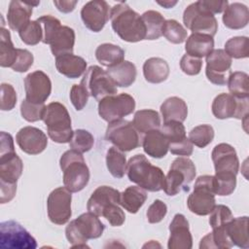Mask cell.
<instances>
[{"label": "cell", "instance_id": "cell-47", "mask_svg": "<svg viewBox=\"0 0 249 249\" xmlns=\"http://www.w3.org/2000/svg\"><path fill=\"white\" fill-rule=\"evenodd\" d=\"M45 108L46 106L44 103L43 104L32 103L24 99L20 104V114L25 121L29 123H34V122L43 120Z\"/></svg>", "mask_w": 249, "mask_h": 249}, {"label": "cell", "instance_id": "cell-7", "mask_svg": "<svg viewBox=\"0 0 249 249\" xmlns=\"http://www.w3.org/2000/svg\"><path fill=\"white\" fill-rule=\"evenodd\" d=\"M215 202L214 176L201 175L197 177L194 191L187 199L189 210L196 215L206 216L215 207Z\"/></svg>", "mask_w": 249, "mask_h": 249}, {"label": "cell", "instance_id": "cell-12", "mask_svg": "<svg viewBox=\"0 0 249 249\" xmlns=\"http://www.w3.org/2000/svg\"><path fill=\"white\" fill-rule=\"evenodd\" d=\"M0 242L2 248L35 249L36 239L19 223L10 220L0 224Z\"/></svg>", "mask_w": 249, "mask_h": 249}, {"label": "cell", "instance_id": "cell-36", "mask_svg": "<svg viewBox=\"0 0 249 249\" xmlns=\"http://www.w3.org/2000/svg\"><path fill=\"white\" fill-rule=\"evenodd\" d=\"M146 27V40H157L162 35V28L165 22L163 16L154 10H149L141 16Z\"/></svg>", "mask_w": 249, "mask_h": 249}, {"label": "cell", "instance_id": "cell-6", "mask_svg": "<svg viewBox=\"0 0 249 249\" xmlns=\"http://www.w3.org/2000/svg\"><path fill=\"white\" fill-rule=\"evenodd\" d=\"M43 121L47 125L49 137L56 143H69L73 130L71 118L66 107L59 102H51L45 108Z\"/></svg>", "mask_w": 249, "mask_h": 249}, {"label": "cell", "instance_id": "cell-52", "mask_svg": "<svg viewBox=\"0 0 249 249\" xmlns=\"http://www.w3.org/2000/svg\"><path fill=\"white\" fill-rule=\"evenodd\" d=\"M17 104V92L10 84H1V104L2 111H10Z\"/></svg>", "mask_w": 249, "mask_h": 249}, {"label": "cell", "instance_id": "cell-35", "mask_svg": "<svg viewBox=\"0 0 249 249\" xmlns=\"http://www.w3.org/2000/svg\"><path fill=\"white\" fill-rule=\"evenodd\" d=\"M18 50L14 47L11 34L4 27L2 20L0 28V65L2 67H12L17 59Z\"/></svg>", "mask_w": 249, "mask_h": 249}, {"label": "cell", "instance_id": "cell-29", "mask_svg": "<svg viewBox=\"0 0 249 249\" xmlns=\"http://www.w3.org/2000/svg\"><path fill=\"white\" fill-rule=\"evenodd\" d=\"M106 72L114 84L121 88H127L131 86L134 83L137 74L135 65L128 60H124L115 66L109 67Z\"/></svg>", "mask_w": 249, "mask_h": 249}, {"label": "cell", "instance_id": "cell-16", "mask_svg": "<svg viewBox=\"0 0 249 249\" xmlns=\"http://www.w3.org/2000/svg\"><path fill=\"white\" fill-rule=\"evenodd\" d=\"M24 89L26 100L32 103L43 104L51 94L52 82L46 73L36 70L24 78Z\"/></svg>", "mask_w": 249, "mask_h": 249}, {"label": "cell", "instance_id": "cell-61", "mask_svg": "<svg viewBox=\"0 0 249 249\" xmlns=\"http://www.w3.org/2000/svg\"><path fill=\"white\" fill-rule=\"evenodd\" d=\"M160 5H161V6H163L164 8H166V9H168V8H171V7H173L176 3H177V1H174V2H170V1H166V2H158Z\"/></svg>", "mask_w": 249, "mask_h": 249}, {"label": "cell", "instance_id": "cell-37", "mask_svg": "<svg viewBox=\"0 0 249 249\" xmlns=\"http://www.w3.org/2000/svg\"><path fill=\"white\" fill-rule=\"evenodd\" d=\"M106 165L115 178L124 177L126 172V159L124 154L116 147H110L106 154Z\"/></svg>", "mask_w": 249, "mask_h": 249}, {"label": "cell", "instance_id": "cell-38", "mask_svg": "<svg viewBox=\"0 0 249 249\" xmlns=\"http://www.w3.org/2000/svg\"><path fill=\"white\" fill-rule=\"evenodd\" d=\"M227 84L231 95L237 98H248L249 77L245 72L235 71L231 73Z\"/></svg>", "mask_w": 249, "mask_h": 249}, {"label": "cell", "instance_id": "cell-25", "mask_svg": "<svg viewBox=\"0 0 249 249\" xmlns=\"http://www.w3.org/2000/svg\"><path fill=\"white\" fill-rule=\"evenodd\" d=\"M144 152L155 159H161L166 156L169 150V141L160 129H154L147 133L142 141Z\"/></svg>", "mask_w": 249, "mask_h": 249}, {"label": "cell", "instance_id": "cell-23", "mask_svg": "<svg viewBox=\"0 0 249 249\" xmlns=\"http://www.w3.org/2000/svg\"><path fill=\"white\" fill-rule=\"evenodd\" d=\"M56 70L70 79L80 78L87 70V61L73 53H64L55 57Z\"/></svg>", "mask_w": 249, "mask_h": 249}, {"label": "cell", "instance_id": "cell-58", "mask_svg": "<svg viewBox=\"0 0 249 249\" xmlns=\"http://www.w3.org/2000/svg\"><path fill=\"white\" fill-rule=\"evenodd\" d=\"M17 192V184H7V183H0V202L7 203L11 201Z\"/></svg>", "mask_w": 249, "mask_h": 249}, {"label": "cell", "instance_id": "cell-43", "mask_svg": "<svg viewBox=\"0 0 249 249\" xmlns=\"http://www.w3.org/2000/svg\"><path fill=\"white\" fill-rule=\"evenodd\" d=\"M214 138V129L210 124H199L189 132V140L198 148L209 145Z\"/></svg>", "mask_w": 249, "mask_h": 249}, {"label": "cell", "instance_id": "cell-15", "mask_svg": "<svg viewBox=\"0 0 249 249\" xmlns=\"http://www.w3.org/2000/svg\"><path fill=\"white\" fill-rule=\"evenodd\" d=\"M231 57L229 56L224 50H213L206 56L205 74L208 81L218 86L226 85L231 73Z\"/></svg>", "mask_w": 249, "mask_h": 249}, {"label": "cell", "instance_id": "cell-55", "mask_svg": "<svg viewBox=\"0 0 249 249\" xmlns=\"http://www.w3.org/2000/svg\"><path fill=\"white\" fill-rule=\"evenodd\" d=\"M202 67L201 58L191 56L189 54H184L180 60V68L181 70L190 76L197 75Z\"/></svg>", "mask_w": 249, "mask_h": 249}, {"label": "cell", "instance_id": "cell-21", "mask_svg": "<svg viewBox=\"0 0 249 249\" xmlns=\"http://www.w3.org/2000/svg\"><path fill=\"white\" fill-rule=\"evenodd\" d=\"M23 163L15 151H0V183L17 184Z\"/></svg>", "mask_w": 249, "mask_h": 249}, {"label": "cell", "instance_id": "cell-13", "mask_svg": "<svg viewBox=\"0 0 249 249\" xmlns=\"http://www.w3.org/2000/svg\"><path fill=\"white\" fill-rule=\"evenodd\" d=\"M248 98H237L231 93H221L212 102V113L220 120L235 118L238 120L248 116Z\"/></svg>", "mask_w": 249, "mask_h": 249}, {"label": "cell", "instance_id": "cell-60", "mask_svg": "<svg viewBox=\"0 0 249 249\" xmlns=\"http://www.w3.org/2000/svg\"><path fill=\"white\" fill-rule=\"evenodd\" d=\"M53 4L59 12L67 14L75 9L77 1H53Z\"/></svg>", "mask_w": 249, "mask_h": 249}, {"label": "cell", "instance_id": "cell-57", "mask_svg": "<svg viewBox=\"0 0 249 249\" xmlns=\"http://www.w3.org/2000/svg\"><path fill=\"white\" fill-rule=\"evenodd\" d=\"M169 151L173 155L189 157L193 154L194 147H193L192 142L189 140V138H185L182 141L170 143L169 144Z\"/></svg>", "mask_w": 249, "mask_h": 249}, {"label": "cell", "instance_id": "cell-50", "mask_svg": "<svg viewBox=\"0 0 249 249\" xmlns=\"http://www.w3.org/2000/svg\"><path fill=\"white\" fill-rule=\"evenodd\" d=\"M37 21L41 24L43 30L42 42L44 44H49V41L54 33V31L61 26L60 20L51 15H45L38 18Z\"/></svg>", "mask_w": 249, "mask_h": 249}, {"label": "cell", "instance_id": "cell-2", "mask_svg": "<svg viewBox=\"0 0 249 249\" xmlns=\"http://www.w3.org/2000/svg\"><path fill=\"white\" fill-rule=\"evenodd\" d=\"M110 19L113 30L122 40L136 43L146 38V27L141 16L125 2L111 8Z\"/></svg>", "mask_w": 249, "mask_h": 249}, {"label": "cell", "instance_id": "cell-49", "mask_svg": "<svg viewBox=\"0 0 249 249\" xmlns=\"http://www.w3.org/2000/svg\"><path fill=\"white\" fill-rule=\"evenodd\" d=\"M233 218L231 209L223 204L215 205L213 210L210 212L209 224L212 229L225 227Z\"/></svg>", "mask_w": 249, "mask_h": 249}, {"label": "cell", "instance_id": "cell-41", "mask_svg": "<svg viewBox=\"0 0 249 249\" xmlns=\"http://www.w3.org/2000/svg\"><path fill=\"white\" fill-rule=\"evenodd\" d=\"M162 35L172 44H181L187 40V29L175 19L165 20L162 28Z\"/></svg>", "mask_w": 249, "mask_h": 249}, {"label": "cell", "instance_id": "cell-53", "mask_svg": "<svg viewBox=\"0 0 249 249\" xmlns=\"http://www.w3.org/2000/svg\"><path fill=\"white\" fill-rule=\"evenodd\" d=\"M166 213H167L166 204L160 199H156L149 206L146 215L149 223L156 224V223H160L165 217Z\"/></svg>", "mask_w": 249, "mask_h": 249}, {"label": "cell", "instance_id": "cell-32", "mask_svg": "<svg viewBox=\"0 0 249 249\" xmlns=\"http://www.w3.org/2000/svg\"><path fill=\"white\" fill-rule=\"evenodd\" d=\"M147 199L146 190L139 186H129L120 195V205L129 213H136Z\"/></svg>", "mask_w": 249, "mask_h": 249}, {"label": "cell", "instance_id": "cell-27", "mask_svg": "<svg viewBox=\"0 0 249 249\" xmlns=\"http://www.w3.org/2000/svg\"><path fill=\"white\" fill-rule=\"evenodd\" d=\"M223 22L230 29H241L245 27L249 21L248 8L238 2L228 5L223 14Z\"/></svg>", "mask_w": 249, "mask_h": 249}, {"label": "cell", "instance_id": "cell-24", "mask_svg": "<svg viewBox=\"0 0 249 249\" xmlns=\"http://www.w3.org/2000/svg\"><path fill=\"white\" fill-rule=\"evenodd\" d=\"M75 31L66 25H61L51 37L49 44L53 54L56 57L64 53H73Z\"/></svg>", "mask_w": 249, "mask_h": 249}, {"label": "cell", "instance_id": "cell-17", "mask_svg": "<svg viewBox=\"0 0 249 249\" xmlns=\"http://www.w3.org/2000/svg\"><path fill=\"white\" fill-rule=\"evenodd\" d=\"M110 10L111 9L106 1H89L83 6L81 10V18L87 28L93 32H99L110 18Z\"/></svg>", "mask_w": 249, "mask_h": 249}, {"label": "cell", "instance_id": "cell-39", "mask_svg": "<svg viewBox=\"0 0 249 249\" xmlns=\"http://www.w3.org/2000/svg\"><path fill=\"white\" fill-rule=\"evenodd\" d=\"M162 190L167 196H175L181 192V190L188 192L190 190L184 174L178 169H169L167 175L164 177Z\"/></svg>", "mask_w": 249, "mask_h": 249}, {"label": "cell", "instance_id": "cell-18", "mask_svg": "<svg viewBox=\"0 0 249 249\" xmlns=\"http://www.w3.org/2000/svg\"><path fill=\"white\" fill-rule=\"evenodd\" d=\"M16 141L21 151L28 155H38L48 145V138L45 132L34 126L20 128L16 135Z\"/></svg>", "mask_w": 249, "mask_h": 249}, {"label": "cell", "instance_id": "cell-31", "mask_svg": "<svg viewBox=\"0 0 249 249\" xmlns=\"http://www.w3.org/2000/svg\"><path fill=\"white\" fill-rule=\"evenodd\" d=\"M160 113L163 123L170 121L183 123L188 116V106L182 98L171 96L165 99L160 105Z\"/></svg>", "mask_w": 249, "mask_h": 249}, {"label": "cell", "instance_id": "cell-26", "mask_svg": "<svg viewBox=\"0 0 249 249\" xmlns=\"http://www.w3.org/2000/svg\"><path fill=\"white\" fill-rule=\"evenodd\" d=\"M225 230L233 245L243 249H247L249 247L247 216L232 218L225 226Z\"/></svg>", "mask_w": 249, "mask_h": 249}, {"label": "cell", "instance_id": "cell-51", "mask_svg": "<svg viewBox=\"0 0 249 249\" xmlns=\"http://www.w3.org/2000/svg\"><path fill=\"white\" fill-rule=\"evenodd\" d=\"M170 167L178 169L179 171H181L184 174V176L186 178V182H187L188 185L196 177V166H195V163L188 157H179V158L175 159L172 161Z\"/></svg>", "mask_w": 249, "mask_h": 249}, {"label": "cell", "instance_id": "cell-48", "mask_svg": "<svg viewBox=\"0 0 249 249\" xmlns=\"http://www.w3.org/2000/svg\"><path fill=\"white\" fill-rule=\"evenodd\" d=\"M160 130L168 139L169 144L174 142H179L187 138L185 126L181 122L170 121V122L163 123V125L161 126Z\"/></svg>", "mask_w": 249, "mask_h": 249}, {"label": "cell", "instance_id": "cell-28", "mask_svg": "<svg viewBox=\"0 0 249 249\" xmlns=\"http://www.w3.org/2000/svg\"><path fill=\"white\" fill-rule=\"evenodd\" d=\"M214 49V40L212 36L206 34H198V33H192L191 36L186 41L185 50L186 53L202 58L206 57Z\"/></svg>", "mask_w": 249, "mask_h": 249}, {"label": "cell", "instance_id": "cell-4", "mask_svg": "<svg viewBox=\"0 0 249 249\" xmlns=\"http://www.w3.org/2000/svg\"><path fill=\"white\" fill-rule=\"evenodd\" d=\"M59 165L63 172L64 187L71 193L82 191L89 183V170L82 153L68 150L60 157Z\"/></svg>", "mask_w": 249, "mask_h": 249}, {"label": "cell", "instance_id": "cell-14", "mask_svg": "<svg viewBox=\"0 0 249 249\" xmlns=\"http://www.w3.org/2000/svg\"><path fill=\"white\" fill-rule=\"evenodd\" d=\"M71 200V192L65 187H59L51 192L47 199V209L52 223L64 225L69 221L72 215Z\"/></svg>", "mask_w": 249, "mask_h": 249}, {"label": "cell", "instance_id": "cell-44", "mask_svg": "<svg viewBox=\"0 0 249 249\" xmlns=\"http://www.w3.org/2000/svg\"><path fill=\"white\" fill-rule=\"evenodd\" d=\"M236 186V175L232 173H215L214 190L215 195L230 196Z\"/></svg>", "mask_w": 249, "mask_h": 249}, {"label": "cell", "instance_id": "cell-40", "mask_svg": "<svg viewBox=\"0 0 249 249\" xmlns=\"http://www.w3.org/2000/svg\"><path fill=\"white\" fill-rule=\"evenodd\" d=\"M213 231L201 238L199 248H231L233 244L229 238L225 227L212 229Z\"/></svg>", "mask_w": 249, "mask_h": 249}, {"label": "cell", "instance_id": "cell-8", "mask_svg": "<svg viewBox=\"0 0 249 249\" xmlns=\"http://www.w3.org/2000/svg\"><path fill=\"white\" fill-rule=\"evenodd\" d=\"M183 22L193 33L214 36L218 30V22L214 15L207 11L199 1L190 4L184 11Z\"/></svg>", "mask_w": 249, "mask_h": 249}, {"label": "cell", "instance_id": "cell-45", "mask_svg": "<svg viewBox=\"0 0 249 249\" xmlns=\"http://www.w3.org/2000/svg\"><path fill=\"white\" fill-rule=\"evenodd\" d=\"M94 138L89 131L86 129H76L73 131L69 146L71 149L83 154L89 151L92 148Z\"/></svg>", "mask_w": 249, "mask_h": 249}, {"label": "cell", "instance_id": "cell-19", "mask_svg": "<svg viewBox=\"0 0 249 249\" xmlns=\"http://www.w3.org/2000/svg\"><path fill=\"white\" fill-rule=\"evenodd\" d=\"M211 158L215 167V173L237 174L239 160L234 148L227 143H220L214 147Z\"/></svg>", "mask_w": 249, "mask_h": 249}, {"label": "cell", "instance_id": "cell-56", "mask_svg": "<svg viewBox=\"0 0 249 249\" xmlns=\"http://www.w3.org/2000/svg\"><path fill=\"white\" fill-rule=\"evenodd\" d=\"M89 93L82 85H73L70 90V100L76 110L81 111L88 103Z\"/></svg>", "mask_w": 249, "mask_h": 249}, {"label": "cell", "instance_id": "cell-10", "mask_svg": "<svg viewBox=\"0 0 249 249\" xmlns=\"http://www.w3.org/2000/svg\"><path fill=\"white\" fill-rule=\"evenodd\" d=\"M106 139L122 152L132 151L140 145L138 131L131 122L123 119L109 123Z\"/></svg>", "mask_w": 249, "mask_h": 249}, {"label": "cell", "instance_id": "cell-11", "mask_svg": "<svg viewBox=\"0 0 249 249\" xmlns=\"http://www.w3.org/2000/svg\"><path fill=\"white\" fill-rule=\"evenodd\" d=\"M134 109V98L124 92L106 96L98 102V114L101 119L108 123L130 115Z\"/></svg>", "mask_w": 249, "mask_h": 249}, {"label": "cell", "instance_id": "cell-54", "mask_svg": "<svg viewBox=\"0 0 249 249\" xmlns=\"http://www.w3.org/2000/svg\"><path fill=\"white\" fill-rule=\"evenodd\" d=\"M33 61V54L29 51L25 49H18L17 59L11 68L16 72H26L32 66Z\"/></svg>", "mask_w": 249, "mask_h": 249}, {"label": "cell", "instance_id": "cell-33", "mask_svg": "<svg viewBox=\"0 0 249 249\" xmlns=\"http://www.w3.org/2000/svg\"><path fill=\"white\" fill-rule=\"evenodd\" d=\"M95 57L101 65L109 68L124 61V51L117 45L104 43L97 47Z\"/></svg>", "mask_w": 249, "mask_h": 249}, {"label": "cell", "instance_id": "cell-30", "mask_svg": "<svg viewBox=\"0 0 249 249\" xmlns=\"http://www.w3.org/2000/svg\"><path fill=\"white\" fill-rule=\"evenodd\" d=\"M143 74L147 82L160 84L168 78L169 65L160 57H151L143 64Z\"/></svg>", "mask_w": 249, "mask_h": 249}, {"label": "cell", "instance_id": "cell-22", "mask_svg": "<svg viewBox=\"0 0 249 249\" xmlns=\"http://www.w3.org/2000/svg\"><path fill=\"white\" fill-rule=\"evenodd\" d=\"M37 5H39V2L29 3L18 0L11 1L7 14V21L10 28L18 32L24 27L30 21L33 6Z\"/></svg>", "mask_w": 249, "mask_h": 249}, {"label": "cell", "instance_id": "cell-9", "mask_svg": "<svg viewBox=\"0 0 249 249\" xmlns=\"http://www.w3.org/2000/svg\"><path fill=\"white\" fill-rule=\"evenodd\" d=\"M89 96L100 101L106 96L117 94L118 89L108 73L97 65L89 66L80 83Z\"/></svg>", "mask_w": 249, "mask_h": 249}, {"label": "cell", "instance_id": "cell-1", "mask_svg": "<svg viewBox=\"0 0 249 249\" xmlns=\"http://www.w3.org/2000/svg\"><path fill=\"white\" fill-rule=\"evenodd\" d=\"M120 195L118 190L110 186L96 188L88 200V211L97 217H104L113 227L122 226L125 215L120 207Z\"/></svg>", "mask_w": 249, "mask_h": 249}, {"label": "cell", "instance_id": "cell-20", "mask_svg": "<svg viewBox=\"0 0 249 249\" xmlns=\"http://www.w3.org/2000/svg\"><path fill=\"white\" fill-rule=\"evenodd\" d=\"M169 231L168 249H191L193 247L189 222L183 214H175L169 225Z\"/></svg>", "mask_w": 249, "mask_h": 249}, {"label": "cell", "instance_id": "cell-5", "mask_svg": "<svg viewBox=\"0 0 249 249\" xmlns=\"http://www.w3.org/2000/svg\"><path fill=\"white\" fill-rule=\"evenodd\" d=\"M104 229V224L96 215L87 212L68 224L65 235L72 247H86L88 240L100 237Z\"/></svg>", "mask_w": 249, "mask_h": 249}, {"label": "cell", "instance_id": "cell-3", "mask_svg": "<svg viewBox=\"0 0 249 249\" xmlns=\"http://www.w3.org/2000/svg\"><path fill=\"white\" fill-rule=\"evenodd\" d=\"M126 173L129 181L146 191L159 192L162 190L165 177L163 171L153 165L144 155L138 154L129 159Z\"/></svg>", "mask_w": 249, "mask_h": 249}, {"label": "cell", "instance_id": "cell-42", "mask_svg": "<svg viewBox=\"0 0 249 249\" xmlns=\"http://www.w3.org/2000/svg\"><path fill=\"white\" fill-rule=\"evenodd\" d=\"M231 58H246L249 56L248 38L246 36H236L229 39L224 50Z\"/></svg>", "mask_w": 249, "mask_h": 249}, {"label": "cell", "instance_id": "cell-46", "mask_svg": "<svg viewBox=\"0 0 249 249\" xmlns=\"http://www.w3.org/2000/svg\"><path fill=\"white\" fill-rule=\"evenodd\" d=\"M21 41L29 46L37 45L43 39V30L41 24L36 20H30L24 27L18 31Z\"/></svg>", "mask_w": 249, "mask_h": 249}, {"label": "cell", "instance_id": "cell-59", "mask_svg": "<svg viewBox=\"0 0 249 249\" xmlns=\"http://www.w3.org/2000/svg\"><path fill=\"white\" fill-rule=\"evenodd\" d=\"M200 4L211 14H220L226 10V8L229 5V2L226 0L223 1H204L199 0Z\"/></svg>", "mask_w": 249, "mask_h": 249}, {"label": "cell", "instance_id": "cell-34", "mask_svg": "<svg viewBox=\"0 0 249 249\" xmlns=\"http://www.w3.org/2000/svg\"><path fill=\"white\" fill-rule=\"evenodd\" d=\"M132 124L140 133H147L160 126V118L157 111L152 109H143L135 112Z\"/></svg>", "mask_w": 249, "mask_h": 249}]
</instances>
